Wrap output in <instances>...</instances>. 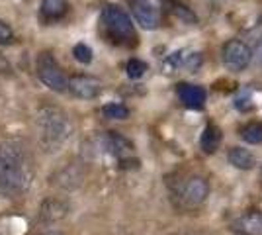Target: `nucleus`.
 Instances as JSON below:
<instances>
[{
  "instance_id": "f257e3e1",
  "label": "nucleus",
  "mask_w": 262,
  "mask_h": 235,
  "mask_svg": "<svg viewBox=\"0 0 262 235\" xmlns=\"http://www.w3.org/2000/svg\"><path fill=\"white\" fill-rule=\"evenodd\" d=\"M33 182L32 157L20 139L0 143V194L18 198L30 190Z\"/></svg>"
},
{
  "instance_id": "f03ea898",
  "label": "nucleus",
  "mask_w": 262,
  "mask_h": 235,
  "mask_svg": "<svg viewBox=\"0 0 262 235\" xmlns=\"http://www.w3.org/2000/svg\"><path fill=\"white\" fill-rule=\"evenodd\" d=\"M35 123L39 145L47 153L59 151L73 134V123L69 116L57 106H41L35 116Z\"/></svg>"
},
{
  "instance_id": "7ed1b4c3",
  "label": "nucleus",
  "mask_w": 262,
  "mask_h": 235,
  "mask_svg": "<svg viewBox=\"0 0 262 235\" xmlns=\"http://www.w3.org/2000/svg\"><path fill=\"white\" fill-rule=\"evenodd\" d=\"M102 26L104 32L108 35L112 44L121 45V47H133L137 44V32L135 26L127 16V12L116 6V4H108L104 12H102Z\"/></svg>"
},
{
  "instance_id": "20e7f679",
  "label": "nucleus",
  "mask_w": 262,
  "mask_h": 235,
  "mask_svg": "<svg viewBox=\"0 0 262 235\" xmlns=\"http://www.w3.org/2000/svg\"><path fill=\"white\" fill-rule=\"evenodd\" d=\"M209 194L208 180L200 175H190L186 179L178 180L174 188V196L182 208H198L202 206Z\"/></svg>"
},
{
  "instance_id": "39448f33",
  "label": "nucleus",
  "mask_w": 262,
  "mask_h": 235,
  "mask_svg": "<svg viewBox=\"0 0 262 235\" xmlns=\"http://www.w3.org/2000/svg\"><path fill=\"white\" fill-rule=\"evenodd\" d=\"M37 77L43 82L47 89H51L53 92H65L69 78L65 77L63 69L59 67V63L55 61V57L49 51H43L37 57Z\"/></svg>"
},
{
  "instance_id": "423d86ee",
  "label": "nucleus",
  "mask_w": 262,
  "mask_h": 235,
  "mask_svg": "<svg viewBox=\"0 0 262 235\" xmlns=\"http://www.w3.org/2000/svg\"><path fill=\"white\" fill-rule=\"evenodd\" d=\"M221 61L223 65L229 69L231 73H241L251 65L252 61V49L245 39H229L223 45L221 51Z\"/></svg>"
},
{
  "instance_id": "0eeeda50",
  "label": "nucleus",
  "mask_w": 262,
  "mask_h": 235,
  "mask_svg": "<svg viewBox=\"0 0 262 235\" xmlns=\"http://www.w3.org/2000/svg\"><path fill=\"white\" fill-rule=\"evenodd\" d=\"M135 22L143 30H157L161 26V14L153 0H127Z\"/></svg>"
},
{
  "instance_id": "6e6552de",
  "label": "nucleus",
  "mask_w": 262,
  "mask_h": 235,
  "mask_svg": "<svg viewBox=\"0 0 262 235\" xmlns=\"http://www.w3.org/2000/svg\"><path fill=\"white\" fill-rule=\"evenodd\" d=\"M67 90L80 100H92L100 96L102 92V82L96 77H90V75H77V77L69 78V84Z\"/></svg>"
},
{
  "instance_id": "1a4fd4ad",
  "label": "nucleus",
  "mask_w": 262,
  "mask_h": 235,
  "mask_svg": "<svg viewBox=\"0 0 262 235\" xmlns=\"http://www.w3.org/2000/svg\"><path fill=\"white\" fill-rule=\"evenodd\" d=\"M100 147L104 153L116 157V159H127V157L133 153V143H131L127 137H123L121 134H116V132H108L100 137Z\"/></svg>"
},
{
  "instance_id": "9d476101",
  "label": "nucleus",
  "mask_w": 262,
  "mask_h": 235,
  "mask_svg": "<svg viewBox=\"0 0 262 235\" xmlns=\"http://www.w3.org/2000/svg\"><path fill=\"white\" fill-rule=\"evenodd\" d=\"M200 63H202L200 53L190 51V49H180V51H174V53H170V55L164 59L163 71L168 73V75L180 71V69H190V71H194V69L200 67Z\"/></svg>"
},
{
  "instance_id": "9b49d317",
  "label": "nucleus",
  "mask_w": 262,
  "mask_h": 235,
  "mask_svg": "<svg viewBox=\"0 0 262 235\" xmlns=\"http://www.w3.org/2000/svg\"><path fill=\"white\" fill-rule=\"evenodd\" d=\"M176 94H178L180 102L190 110H202L206 100H208L206 89L200 84H190V82H180L176 89Z\"/></svg>"
},
{
  "instance_id": "f8f14e48",
  "label": "nucleus",
  "mask_w": 262,
  "mask_h": 235,
  "mask_svg": "<svg viewBox=\"0 0 262 235\" xmlns=\"http://www.w3.org/2000/svg\"><path fill=\"white\" fill-rule=\"evenodd\" d=\"M41 18L45 22H59L69 12L67 0H41Z\"/></svg>"
},
{
  "instance_id": "ddd939ff",
  "label": "nucleus",
  "mask_w": 262,
  "mask_h": 235,
  "mask_svg": "<svg viewBox=\"0 0 262 235\" xmlns=\"http://www.w3.org/2000/svg\"><path fill=\"white\" fill-rule=\"evenodd\" d=\"M67 204L61 200H45L39 208V220L41 222H59L67 216Z\"/></svg>"
},
{
  "instance_id": "4468645a",
  "label": "nucleus",
  "mask_w": 262,
  "mask_h": 235,
  "mask_svg": "<svg viewBox=\"0 0 262 235\" xmlns=\"http://www.w3.org/2000/svg\"><path fill=\"white\" fill-rule=\"evenodd\" d=\"M241 235H262V212H249L237 222Z\"/></svg>"
},
{
  "instance_id": "2eb2a0df",
  "label": "nucleus",
  "mask_w": 262,
  "mask_h": 235,
  "mask_svg": "<svg viewBox=\"0 0 262 235\" xmlns=\"http://www.w3.org/2000/svg\"><path fill=\"white\" fill-rule=\"evenodd\" d=\"M221 130H219L217 125H213V123H209L206 125V130H204V134L200 137V145L204 149V153H215L221 145Z\"/></svg>"
},
{
  "instance_id": "dca6fc26",
  "label": "nucleus",
  "mask_w": 262,
  "mask_h": 235,
  "mask_svg": "<svg viewBox=\"0 0 262 235\" xmlns=\"http://www.w3.org/2000/svg\"><path fill=\"white\" fill-rule=\"evenodd\" d=\"M229 163L235 168L247 170V168H252V165H254V157H252V153L249 151V149L233 147V149L229 151Z\"/></svg>"
},
{
  "instance_id": "f3484780",
  "label": "nucleus",
  "mask_w": 262,
  "mask_h": 235,
  "mask_svg": "<svg viewBox=\"0 0 262 235\" xmlns=\"http://www.w3.org/2000/svg\"><path fill=\"white\" fill-rule=\"evenodd\" d=\"M166 4H168V10L174 14L178 20H182L186 24H196V14L190 10V8H186L184 4H180V2H176V0H164Z\"/></svg>"
},
{
  "instance_id": "a211bd4d",
  "label": "nucleus",
  "mask_w": 262,
  "mask_h": 235,
  "mask_svg": "<svg viewBox=\"0 0 262 235\" xmlns=\"http://www.w3.org/2000/svg\"><path fill=\"white\" fill-rule=\"evenodd\" d=\"M241 137H243L247 143H252V145L262 143V123L260 122L247 123V125L241 130Z\"/></svg>"
},
{
  "instance_id": "6ab92c4d",
  "label": "nucleus",
  "mask_w": 262,
  "mask_h": 235,
  "mask_svg": "<svg viewBox=\"0 0 262 235\" xmlns=\"http://www.w3.org/2000/svg\"><path fill=\"white\" fill-rule=\"evenodd\" d=\"M102 114L108 120H125L129 116V110H127V106H123L120 102H110L102 108Z\"/></svg>"
},
{
  "instance_id": "aec40b11",
  "label": "nucleus",
  "mask_w": 262,
  "mask_h": 235,
  "mask_svg": "<svg viewBox=\"0 0 262 235\" xmlns=\"http://www.w3.org/2000/svg\"><path fill=\"white\" fill-rule=\"evenodd\" d=\"M147 71H149V67H147V63L141 61V59H129L127 65H125V73H127V77L133 78V80L145 77Z\"/></svg>"
},
{
  "instance_id": "412c9836",
  "label": "nucleus",
  "mask_w": 262,
  "mask_h": 235,
  "mask_svg": "<svg viewBox=\"0 0 262 235\" xmlns=\"http://www.w3.org/2000/svg\"><path fill=\"white\" fill-rule=\"evenodd\" d=\"M73 55H75V59H77L78 63L88 65V63L92 61V49H90L86 44H77L73 47Z\"/></svg>"
},
{
  "instance_id": "4be33fe9",
  "label": "nucleus",
  "mask_w": 262,
  "mask_h": 235,
  "mask_svg": "<svg viewBox=\"0 0 262 235\" xmlns=\"http://www.w3.org/2000/svg\"><path fill=\"white\" fill-rule=\"evenodd\" d=\"M16 39V35L12 32V28L6 22L0 20V45H12Z\"/></svg>"
},
{
  "instance_id": "5701e85b",
  "label": "nucleus",
  "mask_w": 262,
  "mask_h": 235,
  "mask_svg": "<svg viewBox=\"0 0 262 235\" xmlns=\"http://www.w3.org/2000/svg\"><path fill=\"white\" fill-rule=\"evenodd\" d=\"M249 100H251V94H249V92H243V94H239V96L235 98V106H237L239 110H247V108H249Z\"/></svg>"
},
{
  "instance_id": "b1692460",
  "label": "nucleus",
  "mask_w": 262,
  "mask_h": 235,
  "mask_svg": "<svg viewBox=\"0 0 262 235\" xmlns=\"http://www.w3.org/2000/svg\"><path fill=\"white\" fill-rule=\"evenodd\" d=\"M41 235H61L59 231H45V233H41Z\"/></svg>"
},
{
  "instance_id": "393cba45",
  "label": "nucleus",
  "mask_w": 262,
  "mask_h": 235,
  "mask_svg": "<svg viewBox=\"0 0 262 235\" xmlns=\"http://www.w3.org/2000/svg\"><path fill=\"white\" fill-rule=\"evenodd\" d=\"M258 59H260V63H262V45H260V51H258Z\"/></svg>"
},
{
  "instance_id": "a878e982",
  "label": "nucleus",
  "mask_w": 262,
  "mask_h": 235,
  "mask_svg": "<svg viewBox=\"0 0 262 235\" xmlns=\"http://www.w3.org/2000/svg\"><path fill=\"white\" fill-rule=\"evenodd\" d=\"M190 235H202V233H190Z\"/></svg>"
}]
</instances>
